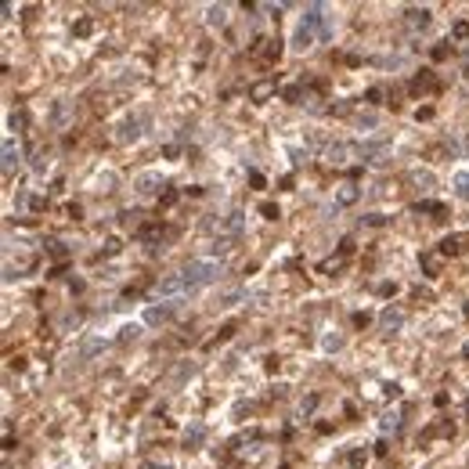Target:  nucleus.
Listing matches in <instances>:
<instances>
[{"instance_id":"1a4fd4ad","label":"nucleus","mask_w":469,"mask_h":469,"mask_svg":"<svg viewBox=\"0 0 469 469\" xmlns=\"http://www.w3.org/2000/svg\"><path fill=\"white\" fill-rule=\"evenodd\" d=\"M429 18H433V15H429V7H408V11H404V25H408V29H426V25H429Z\"/></svg>"},{"instance_id":"2eb2a0df","label":"nucleus","mask_w":469,"mask_h":469,"mask_svg":"<svg viewBox=\"0 0 469 469\" xmlns=\"http://www.w3.org/2000/svg\"><path fill=\"white\" fill-rule=\"evenodd\" d=\"M328 159L332 163H347V155H357V144H347V141H336V144H328Z\"/></svg>"},{"instance_id":"cd10ccee","label":"nucleus","mask_w":469,"mask_h":469,"mask_svg":"<svg viewBox=\"0 0 469 469\" xmlns=\"http://www.w3.org/2000/svg\"><path fill=\"white\" fill-rule=\"evenodd\" d=\"M365 462H368V448H354V451H350V466L361 469Z\"/></svg>"},{"instance_id":"6ab92c4d","label":"nucleus","mask_w":469,"mask_h":469,"mask_svg":"<svg viewBox=\"0 0 469 469\" xmlns=\"http://www.w3.org/2000/svg\"><path fill=\"white\" fill-rule=\"evenodd\" d=\"M69 116H72V105H69V101H54L51 123H54V126H65V123H69Z\"/></svg>"},{"instance_id":"20e7f679","label":"nucleus","mask_w":469,"mask_h":469,"mask_svg":"<svg viewBox=\"0 0 469 469\" xmlns=\"http://www.w3.org/2000/svg\"><path fill=\"white\" fill-rule=\"evenodd\" d=\"M242 224H245V213H242V209H235V213H227L220 224H213V231H217L220 238H231V242H235V238L242 235Z\"/></svg>"},{"instance_id":"f3484780","label":"nucleus","mask_w":469,"mask_h":469,"mask_svg":"<svg viewBox=\"0 0 469 469\" xmlns=\"http://www.w3.org/2000/svg\"><path fill=\"white\" fill-rule=\"evenodd\" d=\"M433 87H437V80H433V72H429V69H422V76H415V80L408 83L411 94H422V90H433Z\"/></svg>"},{"instance_id":"f704fd0d","label":"nucleus","mask_w":469,"mask_h":469,"mask_svg":"<svg viewBox=\"0 0 469 469\" xmlns=\"http://www.w3.org/2000/svg\"><path fill=\"white\" fill-rule=\"evenodd\" d=\"M375 292H379V296H393V292H397V285H393V282H379V285H375Z\"/></svg>"},{"instance_id":"5701e85b","label":"nucleus","mask_w":469,"mask_h":469,"mask_svg":"<svg viewBox=\"0 0 469 469\" xmlns=\"http://www.w3.org/2000/svg\"><path fill=\"white\" fill-rule=\"evenodd\" d=\"M408 181H411V184H419V188H433V173H429V170H411Z\"/></svg>"},{"instance_id":"e433bc0d","label":"nucleus","mask_w":469,"mask_h":469,"mask_svg":"<svg viewBox=\"0 0 469 469\" xmlns=\"http://www.w3.org/2000/svg\"><path fill=\"white\" fill-rule=\"evenodd\" d=\"M448 54H451V47H448V43H437V47H433V61H444Z\"/></svg>"},{"instance_id":"5fc2aeb1","label":"nucleus","mask_w":469,"mask_h":469,"mask_svg":"<svg viewBox=\"0 0 469 469\" xmlns=\"http://www.w3.org/2000/svg\"><path fill=\"white\" fill-rule=\"evenodd\" d=\"M144 469H170V466H166V462H163V466H159V462H148Z\"/></svg>"},{"instance_id":"423d86ee","label":"nucleus","mask_w":469,"mask_h":469,"mask_svg":"<svg viewBox=\"0 0 469 469\" xmlns=\"http://www.w3.org/2000/svg\"><path fill=\"white\" fill-rule=\"evenodd\" d=\"M181 292H188L184 274H166V278L155 282V296H181Z\"/></svg>"},{"instance_id":"a211bd4d","label":"nucleus","mask_w":469,"mask_h":469,"mask_svg":"<svg viewBox=\"0 0 469 469\" xmlns=\"http://www.w3.org/2000/svg\"><path fill=\"white\" fill-rule=\"evenodd\" d=\"M15 163H18V144H15V137H7L4 141V177H11Z\"/></svg>"},{"instance_id":"393cba45","label":"nucleus","mask_w":469,"mask_h":469,"mask_svg":"<svg viewBox=\"0 0 469 469\" xmlns=\"http://www.w3.org/2000/svg\"><path fill=\"white\" fill-rule=\"evenodd\" d=\"M98 350H105V339H87V343L80 347V357H94Z\"/></svg>"},{"instance_id":"f257e3e1","label":"nucleus","mask_w":469,"mask_h":469,"mask_svg":"<svg viewBox=\"0 0 469 469\" xmlns=\"http://www.w3.org/2000/svg\"><path fill=\"white\" fill-rule=\"evenodd\" d=\"M184 282H188V289H202V285H213L220 282V274H224V264L213 260V256H195V260H188L184 264Z\"/></svg>"},{"instance_id":"a18cd8bd","label":"nucleus","mask_w":469,"mask_h":469,"mask_svg":"<svg viewBox=\"0 0 469 469\" xmlns=\"http://www.w3.org/2000/svg\"><path fill=\"white\" fill-rule=\"evenodd\" d=\"M354 253V242H350V238H343V245H339V256H343V260H347V256H350Z\"/></svg>"},{"instance_id":"c9c22d12","label":"nucleus","mask_w":469,"mask_h":469,"mask_svg":"<svg viewBox=\"0 0 469 469\" xmlns=\"http://www.w3.org/2000/svg\"><path fill=\"white\" fill-rule=\"evenodd\" d=\"M314 408H318V393H310V397H307V401L300 404V411H303V415H310V411H314Z\"/></svg>"},{"instance_id":"864d4df0","label":"nucleus","mask_w":469,"mask_h":469,"mask_svg":"<svg viewBox=\"0 0 469 469\" xmlns=\"http://www.w3.org/2000/svg\"><path fill=\"white\" fill-rule=\"evenodd\" d=\"M379 98H383V90H379V87H372L368 94H365V101H379Z\"/></svg>"},{"instance_id":"49530a36","label":"nucleus","mask_w":469,"mask_h":469,"mask_svg":"<svg viewBox=\"0 0 469 469\" xmlns=\"http://www.w3.org/2000/svg\"><path fill=\"white\" fill-rule=\"evenodd\" d=\"M249 184H253V188H264L267 181H264V173H256V170H253V173H249Z\"/></svg>"},{"instance_id":"4c0bfd02","label":"nucleus","mask_w":469,"mask_h":469,"mask_svg":"<svg viewBox=\"0 0 469 469\" xmlns=\"http://www.w3.org/2000/svg\"><path fill=\"white\" fill-rule=\"evenodd\" d=\"M365 224H368V227H383L386 217H383V213H368V217H365Z\"/></svg>"},{"instance_id":"3c124183","label":"nucleus","mask_w":469,"mask_h":469,"mask_svg":"<svg viewBox=\"0 0 469 469\" xmlns=\"http://www.w3.org/2000/svg\"><path fill=\"white\" fill-rule=\"evenodd\" d=\"M47 249H51L54 256H65V245H61V242H51V245H47Z\"/></svg>"},{"instance_id":"09e8293b","label":"nucleus","mask_w":469,"mask_h":469,"mask_svg":"<svg viewBox=\"0 0 469 469\" xmlns=\"http://www.w3.org/2000/svg\"><path fill=\"white\" fill-rule=\"evenodd\" d=\"M163 155H166V159H177L181 148H177V144H166V148H163Z\"/></svg>"},{"instance_id":"9b49d317","label":"nucleus","mask_w":469,"mask_h":469,"mask_svg":"<svg viewBox=\"0 0 469 469\" xmlns=\"http://www.w3.org/2000/svg\"><path fill=\"white\" fill-rule=\"evenodd\" d=\"M202 440H206V426H202V422L188 426V429H184V451H199Z\"/></svg>"},{"instance_id":"ddd939ff","label":"nucleus","mask_w":469,"mask_h":469,"mask_svg":"<svg viewBox=\"0 0 469 469\" xmlns=\"http://www.w3.org/2000/svg\"><path fill=\"white\" fill-rule=\"evenodd\" d=\"M159 188H166L159 173H141V177H137V191H141V195H155Z\"/></svg>"},{"instance_id":"7c9ffc66","label":"nucleus","mask_w":469,"mask_h":469,"mask_svg":"<svg viewBox=\"0 0 469 469\" xmlns=\"http://www.w3.org/2000/svg\"><path fill=\"white\" fill-rule=\"evenodd\" d=\"M72 33H76V36H90V33H94V22H90V18H80Z\"/></svg>"},{"instance_id":"bb28decb","label":"nucleus","mask_w":469,"mask_h":469,"mask_svg":"<svg viewBox=\"0 0 469 469\" xmlns=\"http://www.w3.org/2000/svg\"><path fill=\"white\" fill-rule=\"evenodd\" d=\"M455 191L458 199H469V173H455Z\"/></svg>"},{"instance_id":"0eeeda50","label":"nucleus","mask_w":469,"mask_h":469,"mask_svg":"<svg viewBox=\"0 0 469 469\" xmlns=\"http://www.w3.org/2000/svg\"><path fill=\"white\" fill-rule=\"evenodd\" d=\"M401 325H404V310L401 307H386L383 310V314H379V328H383V332H401Z\"/></svg>"},{"instance_id":"c03bdc74","label":"nucleus","mask_w":469,"mask_h":469,"mask_svg":"<svg viewBox=\"0 0 469 469\" xmlns=\"http://www.w3.org/2000/svg\"><path fill=\"white\" fill-rule=\"evenodd\" d=\"M29 206L36 209V213H43V209H47V199H40V195H36V199H29Z\"/></svg>"},{"instance_id":"dca6fc26","label":"nucleus","mask_w":469,"mask_h":469,"mask_svg":"<svg viewBox=\"0 0 469 469\" xmlns=\"http://www.w3.org/2000/svg\"><path fill=\"white\" fill-rule=\"evenodd\" d=\"M411 213H437V220H440V217H448V206H444V202L422 199V202H411Z\"/></svg>"},{"instance_id":"9d476101","label":"nucleus","mask_w":469,"mask_h":469,"mask_svg":"<svg viewBox=\"0 0 469 469\" xmlns=\"http://www.w3.org/2000/svg\"><path fill=\"white\" fill-rule=\"evenodd\" d=\"M173 310H177V303H163V307H148L144 310V321L148 325H163V321L173 318Z\"/></svg>"},{"instance_id":"b1692460","label":"nucleus","mask_w":469,"mask_h":469,"mask_svg":"<svg viewBox=\"0 0 469 469\" xmlns=\"http://www.w3.org/2000/svg\"><path fill=\"white\" fill-rule=\"evenodd\" d=\"M440 260H444L440 253H426V256H422V271H426V274H437V271H440Z\"/></svg>"},{"instance_id":"a19ab883","label":"nucleus","mask_w":469,"mask_h":469,"mask_svg":"<svg viewBox=\"0 0 469 469\" xmlns=\"http://www.w3.org/2000/svg\"><path fill=\"white\" fill-rule=\"evenodd\" d=\"M411 296H415V300H433V292L422 289V285H415V289H411Z\"/></svg>"},{"instance_id":"6e6552de","label":"nucleus","mask_w":469,"mask_h":469,"mask_svg":"<svg viewBox=\"0 0 469 469\" xmlns=\"http://www.w3.org/2000/svg\"><path fill=\"white\" fill-rule=\"evenodd\" d=\"M469 249V235H448L444 242H440V256H458V253H466Z\"/></svg>"},{"instance_id":"473e14b6","label":"nucleus","mask_w":469,"mask_h":469,"mask_svg":"<svg viewBox=\"0 0 469 469\" xmlns=\"http://www.w3.org/2000/svg\"><path fill=\"white\" fill-rule=\"evenodd\" d=\"M119 249H123V245H119V238H108V242H105V249H101V256H116Z\"/></svg>"},{"instance_id":"a878e982","label":"nucleus","mask_w":469,"mask_h":469,"mask_svg":"<svg viewBox=\"0 0 469 469\" xmlns=\"http://www.w3.org/2000/svg\"><path fill=\"white\" fill-rule=\"evenodd\" d=\"M238 300H245V289H227L224 296H220V303H224V307H235Z\"/></svg>"},{"instance_id":"2f4dec72","label":"nucleus","mask_w":469,"mask_h":469,"mask_svg":"<svg viewBox=\"0 0 469 469\" xmlns=\"http://www.w3.org/2000/svg\"><path fill=\"white\" fill-rule=\"evenodd\" d=\"M451 36H455V40H466V36H469V22H455L451 25Z\"/></svg>"},{"instance_id":"72a5a7b5","label":"nucleus","mask_w":469,"mask_h":469,"mask_svg":"<svg viewBox=\"0 0 469 469\" xmlns=\"http://www.w3.org/2000/svg\"><path fill=\"white\" fill-rule=\"evenodd\" d=\"M282 98H285V101H300V98H303V87H285Z\"/></svg>"},{"instance_id":"ea45409f","label":"nucleus","mask_w":469,"mask_h":469,"mask_svg":"<svg viewBox=\"0 0 469 469\" xmlns=\"http://www.w3.org/2000/svg\"><path fill=\"white\" fill-rule=\"evenodd\" d=\"M339 347H343V336H328L325 339V350H339Z\"/></svg>"},{"instance_id":"39448f33","label":"nucleus","mask_w":469,"mask_h":469,"mask_svg":"<svg viewBox=\"0 0 469 469\" xmlns=\"http://www.w3.org/2000/svg\"><path fill=\"white\" fill-rule=\"evenodd\" d=\"M253 58H260L264 65H274L282 58V40H256L253 43Z\"/></svg>"},{"instance_id":"f8f14e48","label":"nucleus","mask_w":469,"mask_h":469,"mask_svg":"<svg viewBox=\"0 0 469 469\" xmlns=\"http://www.w3.org/2000/svg\"><path fill=\"white\" fill-rule=\"evenodd\" d=\"M274 94H278V83H274V80H260V83L249 87V98H253V101H267V98H274Z\"/></svg>"},{"instance_id":"c756f323","label":"nucleus","mask_w":469,"mask_h":469,"mask_svg":"<svg viewBox=\"0 0 469 469\" xmlns=\"http://www.w3.org/2000/svg\"><path fill=\"white\" fill-rule=\"evenodd\" d=\"M260 213L267 217V220H278V217H282V209H278V202H260Z\"/></svg>"},{"instance_id":"4be33fe9","label":"nucleus","mask_w":469,"mask_h":469,"mask_svg":"<svg viewBox=\"0 0 469 469\" xmlns=\"http://www.w3.org/2000/svg\"><path fill=\"white\" fill-rule=\"evenodd\" d=\"M137 238H141V242H155V238H163V224H141L137 227Z\"/></svg>"},{"instance_id":"37998d69","label":"nucleus","mask_w":469,"mask_h":469,"mask_svg":"<svg viewBox=\"0 0 469 469\" xmlns=\"http://www.w3.org/2000/svg\"><path fill=\"white\" fill-rule=\"evenodd\" d=\"M7 123H11V130H18V126H25V116H22V112H11Z\"/></svg>"},{"instance_id":"603ef678","label":"nucleus","mask_w":469,"mask_h":469,"mask_svg":"<svg viewBox=\"0 0 469 469\" xmlns=\"http://www.w3.org/2000/svg\"><path fill=\"white\" fill-rule=\"evenodd\" d=\"M415 119H419V123H422V119H433V108H419Z\"/></svg>"},{"instance_id":"58836bf2","label":"nucleus","mask_w":469,"mask_h":469,"mask_svg":"<svg viewBox=\"0 0 469 469\" xmlns=\"http://www.w3.org/2000/svg\"><path fill=\"white\" fill-rule=\"evenodd\" d=\"M368 321H372V314H368V310H357V314H354V325H357V328H365Z\"/></svg>"},{"instance_id":"aec40b11","label":"nucleus","mask_w":469,"mask_h":469,"mask_svg":"<svg viewBox=\"0 0 469 469\" xmlns=\"http://www.w3.org/2000/svg\"><path fill=\"white\" fill-rule=\"evenodd\" d=\"M310 43H314V33H310L307 25H300V29H296V36H292V51H307Z\"/></svg>"},{"instance_id":"4468645a","label":"nucleus","mask_w":469,"mask_h":469,"mask_svg":"<svg viewBox=\"0 0 469 469\" xmlns=\"http://www.w3.org/2000/svg\"><path fill=\"white\" fill-rule=\"evenodd\" d=\"M357 199H361V188H357L354 181H350V184H339V191H336V206H354Z\"/></svg>"},{"instance_id":"8fccbe9b","label":"nucleus","mask_w":469,"mask_h":469,"mask_svg":"<svg viewBox=\"0 0 469 469\" xmlns=\"http://www.w3.org/2000/svg\"><path fill=\"white\" fill-rule=\"evenodd\" d=\"M383 390H386V397H397V393H401V386H397V383H386Z\"/></svg>"},{"instance_id":"412c9836","label":"nucleus","mask_w":469,"mask_h":469,"mask_svg":"<svg viewBox=\"0 0 469 469\" xmlns=\"http://www.w3.org/2000/svg\"><path fill=\"white\" fill-rule=\"evenodd\" d=\"M206 22L213 25V29H220V25L227 22V7H224V4H213V7L206 11Z\"/></svg>"},{"instance_id":"de8ad7c7","label":"nucleus","mask_w":469,"mask_h":469,"mask_svg":"<svg viewBox=\"0 0 469 469\" xmlns=\"http://www.w3.org/2000/svg\"><path fill=\"white\" fill-rule=\"evenodd\" d=\"M357 123H361V126H375V123H379V119H375V116L368 112V116H357Z\"/></svg>"},{"instance_id":"c85d7f7f","label":"nucleus","mask_w":469,"mask_h":469,"mask_svg":"<svg viewBox=\"0 0 469 469\" xmlns=\"http://www.w3.org/2000/svg\"><path fill=\"white\" fill-rule=\"evenodd\" d=\"M137 336H141L137 325H123V328H119V343H130V339H137Z\"/></svg>"},{"instance_id":"7ed1b4c3","label":"nucleus","mask_w":469,"mask_h":469,"mask_svg":"<svg viewBox=\"0 0 469 469\" xmlns=\"http://www.w3.org/2000/svg\"><path fill=\"white\" fill-rule=\"evenodd\" d=\"M386 152H390V137H375V141H361L357 144V155L365 163H383Z\"/></svg>"},{"instance_id":"79ce46f5","label":"nucleus","mask_w":469,"mask_h":469,"mask_svg":"<svg viewBox=\"0 0 469 469\" xmlns=\"http://www.w3.org/2000/svg\"><path fill=\"white\" fill-rule=\"evenodd\" d=\"M163 206H173V202H177V191H173V188H166V191H163Z\"/></svg>"},{"instance_id":"6e6d98bb","label":"nucleus","mask_w":469,"mask_h":469,"mask_svg":"<svg viewBox=\"0 0 469 469\" xmlns=\"http://www.w3.org/2000/svg\"><path fill=\"white\" fill-rule=\"evenodd\" d=\"M282 469H289V466H282Z\"/></svg>"},{"instance_id":"f03ea898","label":"nucleus","mask_w":469,"mask_h":469,"mask_svg":"<svg viewBox=\"0 0 469 469\" xmlns=\"http://www.w3.org/2000/svg\"><path fill=\"white\" fill-rule=\"evenodd\" d=\"M144 126H148V112H134V116H126L123 123H119V141L123 144H130V141H137V137L144 134Z\"/></svg>"}]
</instances>
